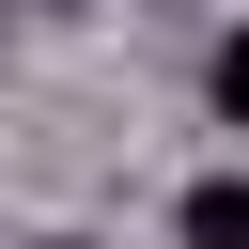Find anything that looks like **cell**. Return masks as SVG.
<instances>
[{"mask_svg": "<svg viewBox=\"0 0 249 249\" xmlns=\"http://www.w3.org/2000/svg\"><path fill=\"white\" fill-rule=\"evenodd\" d=\"M171 233H187V249H249V171H202V187L171 202Z\"/></svg>", "mask_w": 249, "mask_h": 249, "instance_id": "cell-1", "label": "cell"}, {"mask_svg": "<svg viewBox=\"0 0 249 249\" xmlns=\"http://www.w3.org/2000/svg\"><path fill=\"white\" fill-rule=\"evenodd\" d=\"M218 109H233V124H249V31H233V47H218Z\"/></svg>", "mask_w": 249, "mask_h": 249, "instance_id": "cell-2", "label": "cell"}, {"mask_svg": "<svg viewBox=\"0 0 249 249\" xmlns=\"http://www.w3.org/2000/svg\"><path fill=\"white\" fill-rule=\"evenodd\" d=\"M62 249H78V233H62Z\"/></svg>", "mask_w": 249, "mask_h": 249, "instance_id": "cell-3", "label": "cell"}]
</instances>
